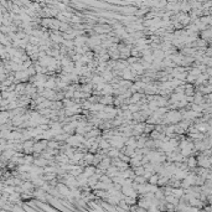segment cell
Instances as JSON below:
<instances>
[{
    "instance_id": "cell-1",
    "label": "cell",
    "mask_w": 212,
    "mask_h": 212,
    "mask_svg": "<svg viewBox=\"0 0 212 212\" xmlns=\"http://www.w3.org/2000/svg\"><path fill=\"white\" fill-rule=\"evenodd\" d=\"M113 99H114L113 94H104V96H100L99 103H102L103 106H109V104L113 106Z\"/></svg>"
},
{
    "instance_id": "cell-2",
    "label": "cell",
    "mask_w": 212,
    "mask_h": 212,
    "mask_svg": "<svg viewBox=\"0 0 212 212\" xmlns=\"http://www.w3.org/2000/svg\"><path fill=\"white\" fill-rule=\"evenodd\" d=\"M46 148H47V140H46V139H43V140H41L37 144L34 145V150L39 151V153L43 151V149H46Z\"/></svg>"
},
{
    "instance_id": "cell-3",
    "label": "cell",
    "mask_w": 212,
    "mask_h": 212,
    "mask_svg": "<svg viewBox=\"0 0 212 212\" xmlns=\"http://www.w3.org/2000/svg\"><path fill=\"white\" fill-rule=\"evenodd\" d=\"M94 171H96V166H94V165H86V166L83 168V174L86 175L87 178L92 176V175L94 174Z\"/></svg>"
},
{
    "instance_id": "cell-4",
    "label": "cell",
    "mask_w": 212,
    "mask_h": 212,
    "mask_svg": "<svg viewBox=\"0 0 212 212\" xmlns=\"http://www.w3.org/2000/svg\"><path fill=\"white\" fill-rule=\"evenodd\" d=\"M158 179H159V174H158V172H154V174H151L150 176L148 178L146 182L151 184V185H156V182H158Z\"/></svg>"
},
{
    "instance_id": "cell-5",
    "label": "cell",
    "mask_w": 212,
    "mask_h": 212,
    "mask_svg": "<svg viewBox=\"0 0 212 212\" xmlns=\"http://www.w3.org/2000/svg\"><path fill=\"white\" fill-rule=\"evenodd\" d=\"M132 169H133L135 175H143L145 172V169H144L143 165H139V166H135V168H132Z\"/></svg>"
},
{
    "instance_id": "cell-6",
    "label": "cell",
    "mask_w": 212,
    "mask_h": 212,
    "mask_svg": "<svg viewBox=\"0 0 212 212\" xmlns=\"http://www.w3.org/2000/svg\"><path fill=\"white\" fill-rule=\"evenodd\" d=\"M35 164L37 165V166H42V168H45L46 165L49 164V160H47V159H45V158H42V156H41V159L36 160V161H35Z\"/></svg>"
}]
</instances>
